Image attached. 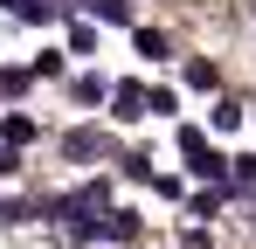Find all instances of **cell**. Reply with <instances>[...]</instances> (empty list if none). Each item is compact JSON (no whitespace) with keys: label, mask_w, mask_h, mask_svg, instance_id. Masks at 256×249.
Wrapping results in <instances>:
<instances>
[{"label":"cell","mask_w":256,"mask_h":249,"mask_svg":"<svg viewBox=\"0 0 256 249\" xmlns=\"http://www.w3.org/2000/svg\"><path fill=\"white\" fill-rule=\"evenodd\" d=\"M97 236H104V242H138V214H132V208H111V214L97 222Z\"/></svg>","instance_id":"cell-1"},{"label":"cell","mask_w":256,"mask_h":249,"mask_svg":"<svg viewBox=\"0 0 256 249\" xmlns=\"http://www.w3.org/2000/svg\"><path fill=\"white\" fill-rule=\"evenodd\" d=\"M62 152H70V160H97V152H104V132H70Z\"/></svg>","instance_id":"cell-2"},{"label":"cell","mask_w":256,"mask_h":249,"mask_svg":"<svg viewBox=\"0 0 256 249\" xmlns=\"http://www.w3.org/2000/svg\"><path fill=\"white\" fill-rule=\"evenodd\" d=\"M138 104H146V90H132V83L111 90V118H138Z\"/></svg>","instance_id":"cell-3"},{"label":"cell","mask_w":256,"mask_h":249,"mask_svg":"<svg viewBox=\"0 0 256 249\" xmlns=\"http://www.w3.org/2000/svg\"><path fill=\"white\" fill-rule=\"evenodd\" d=\"M0 138H7V146H28V138H35V118H14V111H7V118H0Z\"/></svg>","instance_id":"cell-4"},{"label":"cell","mask_w":256,"mask_h":249,"mask_svg":"<svg viewBox=\"0 0 256 249\" xmlns=\"http://www.w3.org/2000/svg\"><path fill=\"white\" fill-rule=\"evenodd\" d=\"M228 187H236V194H256V160H236V166H228Z\"/></svg>","instance_id":"cell-5"},{"label":"cell","mask_w":256,"mask_h":249,"mask_svg":"<svg viewBox=\"0 0 256 249\" xmlns=\"http://www.w3.org/2000/svg\"><path fill=\"white\" fill-rule=\"evenodd\" d=\"M236 124H242V104L222 97V104H214V132H236Z\"/></svg>","instance_id":"cell-6"},{"label":"cell","mask_w":256,"mask_h":249,"mask_svg":"<svg viewBox=\"0 0 256 249\" xmlns=\"http://www.w3.org/2000/svg\"><path fill=\"white\" fill-rule=\"evenodd\" d=\"M97 7V21H132V0H90Z\"/></svg>","instance_id":"cell-7"},{"label":"cell","mask_w":256,"mask_h":249,"mask_svg":"<svg viewBox=\"0 0 256 249\" xmlns=\"http://www.w3.org/2000/svg\"><path fill=\"white\" fill-rule=\"evenodd\" d=\"M138 56H152V62H166V35H152V28H146V35H138Z\"/></svg>","instance_id":"cell-8"}]
</instances>
